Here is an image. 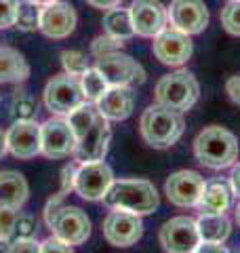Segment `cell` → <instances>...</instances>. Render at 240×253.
Returning a JSON list of instances; mask_svg holds the SVG:
<instances>
[{
    "label": "cell",
    "mask_w": 240,
    "mask_h": 253,
    "mask_svg": "<svg viewBox=\"0 0 240 253\" xmlns=\"http://www.w3.org/2000/svg\"><path fill=\"white\" fill-rule=\"evenodd\" d=\"M76 144L78 137L66 116L55 114L40 125V154L42 156L53 158V161L68 158L70 154H74Z\"/></svg>",
    "instance_id": "52a82bcc"
},
{
    "label": "cell",
    "mask_w": 240,
    "mask_h": 253,
    "mask_svg": "<svg viewBox=\"0 0 240 253\" xmlns=\"http://www.w3.org/2000/svg\"><path fill=\"white\" fill-rule=\"evenodd\" d=\"M200 241H215V243H226L232 232V221L228 219L226 213H200L196 219Z\"/></svg>",
    "instance_id": "603a6c76"
},
{
    "label": "cell",
    "mask_w": 240,
    "mask_h": 253,
    "mask_svg": "<svg viewBox=\"0 0 240 253\" xmlns=\"http://www.w3.org/2000/svg\"><path fill=\"white\" fill-rule=\"evenodd\" d=\"M124 41H118V38L110 36V34H101L97 38H93L91 42V55L93 57H103V55H110V53H116L122 49Z\"/></svg>",
    "instance_id": "4dcf8cb0"
},
{
    "label": "cell",
    "mask_w": 240,
    "mask_h": 253,
    "mask_svg": "<svg viewBox=\"0 0 240 253\" xmlns=\"http://www.w3.org/2000/svg\"><path fill=\"white\" fill-rule=\"evenodd\" d=\"M103 32L110 36L118 38V41H129L135 36V28H133V19H131V11L122 9V6H112L103 15Z\"/></svg>",
    "instance_id": "cb8c5ba5"
},
{
    "label": "cell",
    "mask_w": 240,
    "mask_h": 253,
    "mask_svg": "<svg viewBox=\"0 0 240 253\" xmlns=\"http://www.w3.org/2000/svg\"><path fill=\"white\" fill-rule=\"evenodd\" d=\"M196 251L198 253H226L228 247L223 243H215V241H200Z\"/></svg>",
    "instance_id": "ab89813d"
},
{
    "label": "cell",
    "mask_w": 240,
    "mask_h": 253,
    "mask_svg": "<svg viewBox=\"0 0 240 253\" xmlns=\"http://www.w3.org/2000/svg\"><path fill=\"white\" fill-rule=\"evenodd\" d=\"M99 114L108 121H126L133 114L135 108V91L133 86L124 84H112L108 91L95 101Z\"/></svg>",
    "instance_id": "d6986e66"
},
{
    "label": "cell",
    "mask_w": 240,
    "mask_h": 253,
    "mask_svg": "<svg viewBox=\"0 0 240 253\" xmlns=\"http://www.w3.org/2000/svg\"><path fill=\"white\" fill-rule=\"evenodd\" d=\"M11 116L15 121H36L38 99L28 91H15L11 97Z\"/></svg>",
    "instance_id": "484cf974"
},
{
    "label": "cell",
    "mask_w": 240,
    "mask_h": 253,
    "mask_svg": "<svg viewBox=\"0 0 240 253\" xmlns=\"http://www.w3.org/2000/svg\"><path fill=\"white\" fill-rule=\"evenodd\" d=\"M61 66H63V70H66V74L82 76L84 70L89 68V63H86L84 53H80L76 49H66L61 53Z\"/></svg>",
    "instance_id": "f1b7e54d"
},
{
    "label": "cell",
    "mask_w": 240,
    "mask_h": 253,
    "mask_svg": "<svg viewBox=\"0 0 240 253\" xmlns=\"http://www.w3.org/2000/svg\"><path fill=\"white\" fill-rule=\"evenodd\" d=\"M204 186H206V181L198 171L183 169V171H175L166 177L164 194L171 205L188 209V207H196L198 205Z\"/></svg>",
    "instance_id": "7c38bea8"
},
{
    "label": "cell",
    "mask_w": 240,
    "mask_h": 253,
    "mask_svg": "<svg viewBox=\"0 0 240 253\" xmlns=\"http://www.w3.org/2000/svg\"><path fill=\"white\" fill-rule=\"evenodd\" d=\"M63 199H66V194H63L61 190H59L57 194H53L51 199L46 201V205H44V221H46V226H49V221L53 219L55 213L59 211V207L63 205Z\"/></svg>",
    "instance_id": "74e56055"
},
{
    "label": "cell",
    "mask_w": 240,
    "mask_h": 253,
    "mask_svg": "<svg viewBox=\"0 0 240 253\" xmlns=\"http://www.w3.org/2000/svg\"><path fill=\"white\" fill-rule=\"evenodd\" d=\"M236 221H238V226H240V203H238V207H236Z\"/></svg>",
    "instance_id": "bcb514c9"
},
{
    "label": "cell",
    "mask_w": 240,
    "mask_h": 253,
    "mask_svg": "<svg viewBox=\"0 0 240 253\" xmlns=\"http://www.w3.org/2000/svg\"><path fill=\"white\" fill-rule=\"evenodd\" d=\"M38 217L32 215V213H19L17 219H15V236H21V239H36L38 234Z\"/></svg>",
    "instance_id": "d6a6232c"
},
{
    "label": "cell",
    "mask_w": 240,
    "mask_h": 253,
    "mask_svg": "<svg viewBox=\"0 0 240 253\" xmlns=\"http://www.w3.org/2000/svg\"><path fill=\"white\" fill-rule=\"evenodd\" d=\"M6 135V152L21 161H30L40 154V125L36 121H15Z\"/></svg>",
    "instance_id": "e0dca14e"
},
{
    "label": "cell",
    "mask_w": 240,
    "mask_h": 253,
    "mask_svg": "<svg viewBox=\"0 0 240 253\" xmlns=\"http://www.w3.org/2000/svg\"><path fill=\"white\" fill-rule=\"evenodd\" d=\"M226 93L236 106H240V76H230L226 83Z\"/></svg>",
    "instance_id": "f35d334b"
},
{
    "label": "cell",
    "mask_w": 240,
    "mask_h": 253,
    "mask_svg": "<svg viewBox=\"0 0 240 253\" xmlns=\"http://www.w3.org/2000/svg\"><path fill=\"white\" fill-rule=\"evenodd\" d=\"M80 84H82V93L86 101H97L103 93L108 91V81L97 68H86L84 74L80 76Z\"/></svg>",
    "instance_id": "4316f807"
},
{
    "label": "cell",
    "mask_w": 240,
    "mask_h": 253,
    "mask_svg": "<svg viewBox=\"0 0 240 253\" xmlns=\"http://www.w3.org/2000/svg\"><path fill=\"white\" fill-rule=\"evenodd\" d=\"M200 97V86L196 76L188 70H177L173 74L162 76L154 86V99L156 104L186 112L198 101Z\"/></svg>",
    "instance_id": "277c9868"
},
{
    "label": "cell",
    "mask_w": 240,
    "mask_h": 253,
    "mask_svg": "<svg viewBox=\"0 0 240 253\" xmlns=\"http://www.w3.org/2000/svg\"><path fill=\"white\" fill-rule=\"evenodd\" d=\"M30 76L26 57L13 46H0V84L23 83Z\"/></svg>",
    "instance_id": "44dd1931"
},
{
    "label": "cell",
    "mask_w": 240,
    "mask_h": 253,
    "mask_svg": "<svg viewBox=\"0 0 240 253\" xmlns=\"http://www.w3.org/2000/svg\"><path fill=\"white\" fill-rule=\"evenodd\" d=\"M11 251H15V253H23V251L36 253V251H40V243L36 239H21V236H15V241H11Z\"/></svg>",
    "instance_id": "8d00e7d4"
},
{
    "label": "cell",
    "mask_w": 240,
    "mask_h": 253,
    "mask_svg": "<svg viewBox=\"0 0 240 253\" xmlns=\"http://www.w3.org/2000/svg\"><path fill=\"white\" fill-rule=\"evenodd\" d=\"M103 201L110 209H124L137 215H150L160 205L156 188L148 179H114Z\"/></svg>",
    "instance_id": "3957f363"
},
{
    "label": "cell",
    "mask_w": 240,
    "mask_h": 253,
    "mask_svg": "<svg viewBox=\"0 0 240 253\" xmlns=\"http://www.w3.org/2000/svg\"><path fill=\"white\" fill-rule=\"evenodd\" d=\"M49 228L55 236L66 241L72 247L76 245H84L86 239L91 236V219L86 211L74 205H61L59 211L49 221Z\"/></svg>",
    "instance_id": "ba28073f"
},
{
    "label": "cell",
    "mask_w": 240,
    "mask_h": 253,
    "mask_svg": "<svg viewBox=\"0 0 240 253\" xmlns=\"http://www.w3.org/2000/svg\"><path fill=\"white\" fill-rule=\"evenodd\" d=\"M32 2H36L40 6H44V4H49V2H55V0H32Z\"/></svg>",
    "instance_id": "f6af8a7d"
},
{
    "label": "cell",
    "mask_w": 240,
    "mask_h": 253,
    "mask_svg": "<svg viewBox=\"0 0 240 253\" xmlns=\"http://www.w3.org/2000/svg\"><path fill=\"white\" fill-rule=\"evenodd\" d=\"M166 13L171 26L188 36L200 34L209 26V9L202 0H173Z\"/></svg>",
    "instance_id": "9a60e30c"
},
{
    "label": "cell",
    "mask_w": 240,
    "mask_h": 253,
    "mask_svg": "<svg viewBox=\"0 0 240 253\" xmlns=\"http://www.w3.org/2000/svg\"><path fill=\"white\" fill-rule=\"evenodd\" d=\"M19 0H0V30L15 26Z\"/></svg>",
    "instance_id": "836d02e7"
},
{
    "label": "cell",
    "mask_w": 240,
    "mask_h": 253,
    "mask_svg": "<svg viewBox=\"0 0 240 253\" xmlns=\"http://www.w3.org/2000/svg\"><path fill=\"white\" fill-rule=\"evenodd\" d=\"M97 116H99V110L95 106V101H84V104H80L78 108L72 110L66 118H68L70 126L74 129L76 137L80 139L93 126V123L97 121Z\"/></svg>",
    "instance_id": "d4e9b609"
},
{
    "label": "cell",
    "mask_w": 240,
    "mask_h": 253,
    "mask_svg": "<svg viewBox=\"0 0 240 253\" xmlns=\"http://www.w3.org/2000/svg\"><path fill=\"white\" fill-rule=\"evenodd\" d=\"M230 186L234 190V194L240 199V163L232 165V173H230Z\"/></svg>",
    "instance_id": "60d3db41"
},
{
    "label": "cell",
    "mask_w": 240,
    "mask_h": 253,
    "mask_svg": "<svg viewBox=\"0 0 240 253\" xmlns=\"http://www.w3.org/2000/svg\"><path fill=\"white\" fill-rule=\"evenodd\" d=\"M95 68L106 76L108 84H124V86H135V84H143L146 83V70L139 61H135L131 55L126 53H110L97 57Z\"/></svg>",
    "instance_id": "8fae6325"
},
{
    "label": "cell",
    "mask_w": 240,
    "mask_h": 253,
    "mask_svg": "<svg viewBox=\"0 0 240 253\" xmlns=\"http://www.w3.org/2000/svg\"><path fill=\"white\" fill-rule=\"evenodd\" d=\"M0 177H2V171H0Z\"/></svg>",
    "instance_id": "7dc6e473"
},
{
    "label": "cell",
    "mask_w": 240,
    "mask_h": 253,
    "mask_svg": "<svg viewBox=\"0 0 240 253\" xmlns=\"http://www.w3.org/2000/svg\"><path fill=\"white\" fill-rule=\"evenodd\" d=\"M15 26L21 32H36L40 26V4L32 2V0H21L17 6Z\"/></svg>",
    "instance_id": "83f0119b"
},
{
    "label": "cell",
    "mask_w": 240,
    "mask_h": 253,
    "mask_svg": "<svg viewBox=\"0 0 240 253\" xmlns=\"http://www.w3.org/2000/svg\"><path fill=\"white\" fill-rule=\"evenodd\" d=\"M232 196H234L232 186L228 181L217 179L204 186L196 207L200 213H226L232 207Z\"/></svg>",
    "instance_id": "ffe728a7"
},
{
    "label": "cell",
    "mask_w": 240,
    "mask_h": 253,
    "mask_svg": "<svg viewBox=\"0 0 240 253\" xmlns=\"http://www.w3.org/2000/svg\"><path fill=\"white\" fill-rule=\"evenodd\" d=\"M42 97L46 110L57 116H68L74 108L86 101L82 93V84H80V76H72V74L53 76L44 86Z\"/></svg>",
    "instance_id": "5b68a950"
},
{
    "label": "cell",
    "mask_w": 240,
    "mask_h": 253,
    "mask_svg": "<svg viewBox=\"0 0 240 253\" xmlns=\"http://www.w3.org/2000/svg\"><path fill=\"white\" fill-rule=\"evenodd\" d=\"M19 215V209L11 207L0 201V239H13L15 236V219Z\"/></svg>",
    "instance_id": "1f68e13d"
},
{
    "label": "cell",
    "mask_w": 240,
    "mask_h": 253,
    "mask_svg": "<svg viewBox=\"0 0 240 253\" xmlns=\"http://www.w3.org/2000/svg\"><path fill=\"white\" fill-rule=\"evenodd\" d=\"M4 154H6V135H4V131L0 129V158Z\"/></svg>",
    "instance_id": "7bdbcfd3"
},
{
    "label": "cell",
    "mask_w": 240,
    "mask_h": 253,
    "mask_svg": "<svg viewBox=\"0 0 240 253\" xmlns=\"http://www.w3.org/2000/svg\"><path fill=\"white\" fill-rule=\"evenodd\" d=\"M103 239L114 247H131L143 236V221L141 215L124 209H112L101 226Z\"/></svg>",
    "instance_id": "9c48e42d"
},
{
    "label": "cell",
    "mask_w": 240,
    "mask_h": 253,
    "mask_svg": "<svg viewBox=\"0 0 240 253\" xmlns=\"http://www.w3.org/2000/svg\"><path fill=\"white\" fill-rule=\"evenodd\" d=\"M114 184V171L103 161H84L78 163L76 177H74V190L80 199L97 203L103 201L108 190Z\"/></svg>",
    "instance_id": "8992f818"
},
{
    "label": "cell",
    "mask_w": 240,
    "mask_h": 253,
    "mask_svg": "<svg viewBox=\"0 0 240 253\" xmlns=\"http://www.w3.org/2000/svg\"><path fill=\"white\" fill-rule=\"evenodd\" d=\"M129 11L135 34L143 38H154L169 23V13L160 0H133Z\"/></svg>",
    "instance_id": "2e32d148"
},
{
    "label": "cell",
    "mask_w": 240,
    "mask_h": 253,
    "mask_svg": "<svg viewBox=\"0 0 240 253\" xmlns=\"http://www.w3.org/2000/svg\"><path fill=\"white\" fill-rule=\"evenodd\" d=\"M152 53L154 57L164 63V66H175L179 68L183 63H188V59L194 53V44H192L190 36L175 28H164L160 34L154 36L152 42Z\"/></svg>",
    "instance_id": "4fadbf2b"
},
{
    "label": "cell",
    "mask_w": 240,
    "mask_h": 253,
    "mask_svg": "<svg viewBox=\"0 0 240 253\" xmlns=\"http://www.w3.org/2000/svg\"><path fill=\"white\" fill-rule=\"evenodd\" d=\"M40 251L42 253H68V251H72V245H68L66 241H61L59 236H51V239H46V241H42L40 243Z\"/></svg>",
    "instance_id": "d590c367"
},
{
    "label": "cell",
    "mask_w": 240,
    "mask_h": 253,
    "mask_svg": "<svg viewBox=\"0 0 240 253\" xmlns=\"http://www.w3.org/2000/svg\"><path fill=\"white\" fill-rule=\"evenodd\" d=\"M110 141H112V129H110V121L103 118L101 114L97 116V121L93 123V126L78 139L76 150H74V158L78 163L84 161H103L110 150Z\"/></svg>",
    "instance_id": "ac0fdd59"
},
{
    "label": "cell",
    "mask_w": 240,
    "mask_h": 253,
    "mask_svg": "<svg viewBox=\"0 0 240 253\" xmlns=\"http://www.w3.org/2000/svg\"><path fill=\"white\" fill-rule=\"evenodd\" d=\"M0 190H2L0 201L11 205L15 209H21L30 199V186H28L26 177H23V173H19V171H2Z\"/></svg>",
    "instance_id": "7402d4cb"
},
{
    "label": "cell",
    "mask_w": 240,
    "mask_h": 253,
    "mask_svg": "<svg viewBox=\"0 0 240 253\" xmlns=\"http://www.w3.org/2000/svg\"><path fill=\"white\" fill-rule=\"evenodd\" d=\"M158 241H160V245H162L164 251H171V253H194L196 247H198V243H200L196 219L190 217V215L171 217L169 221H164L162 228H160Z\"/></svg>",
    "instance_id": "30bf717a"
},
{
    "label": "cell",
    "mask_w": 240,
    "mask_h": 253,
    "mask_svg": "<svg viewBox=\"0 0 240 253\" xmlns=\"http://www.w3.org/2000/svg\"><path fill=\"white\" fill-rule=\"evenodd\" d=\"M76 169H78V161L68 163L66 167L61 169V192L68 194L74 190V177H76Z\"/></svg>",
    "instance_id": "e575fe53"
},
{
    "label": "cell",
    "mask_w": 240,
    "mask_h": 253,
    "mask_svg": "<svg viewBox=\"0 0 240 253\" xmlns=\"http://www.w3.org/2000/svg\"><path fill=\"white\" fill-rule=\"evenodd\" d=\"M9 251H11V241L0 239V253H9Z\"/></svg>",
    "instance_id": "ee69618b"
},
{
    "label": "cell",
    "mask_w": 240,
    "mask_h": 253,
    "mask_svg": "<svg viewBox=\"0 0 240 253\" xmlns=\"http://www.w3.org/2000/svg\"><path fill=\"white\" fill-rule=\"evenodd\" d=\"M122 0H86V4H91L93 9H101V11H108L112 6H118Z\"/></svg>",
    "instance_id": "b9f144b4"
},
{
    "label": "cell",
    "mask_w": 240,
    "mask_h": 253,
    "mask_svg": "<svg viewBox=\"0 0 240 253\" xmlns=\"http://www.w3.org/2000/svg\"><path fill=\"white\" fill-rule=\"evenodd\" d=\"M194 156L206 169H228L238 161V139L226 126H204L194 139Z\"/></svg>",
    "instance_id": "6da1fadb"
},
{
    "label": "cell",
    "mask_w": 240,
    "mask_h": 253,
    "mask_svg": "<svg viewBox=\"0 0 240 253\" xmlns=\"http://www.w3.org/2000/svg\"><path fill=\"white\" fill-rule=\"evenodd\" d=\"M183 131H186V121L181 112L160 104L148 106L139 118V133L143 141L156 150H164L177 144Z\"/></svg>",
    "instance_id": "7a4b0ae2"
},
{
    "label": "cell",
    "mask_w": 240,
    "mask_h": 253,
    "mask_svg": "<svg viewBox=\"0 0 240 253\" xmlns=\"http://www.w3.org/2000/svg\"><path fill=\"white\" fill-rule=\"evenodd\" d=\"M221 26L228 34L240 38V0H230L221 11Z\"/></svg>",
    "instance_id": "f546056e"
},
{
    "label": "cell",
    "mask_w": 240,
    "mask_h": 253,
    "mask_svg": "<svg viewBox=\"0 0 240 253\" xmlns=\"http://www.w3.org/2000/svg\"><path fill=\"white\" fill-rule=\"evenodd\" d=\"M76 23H78V15L70 2L55 0V2H49L40 9L38 30L42 32L46 38H53V41L68 38L72 32L76 30Z\"/></svg>",
    "instance_id": "5bb4252c"
}]
</instances>
